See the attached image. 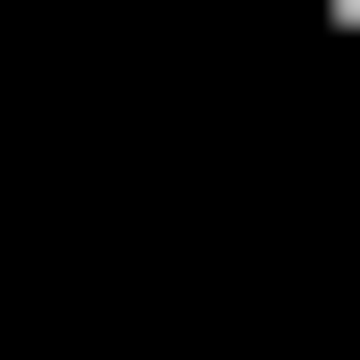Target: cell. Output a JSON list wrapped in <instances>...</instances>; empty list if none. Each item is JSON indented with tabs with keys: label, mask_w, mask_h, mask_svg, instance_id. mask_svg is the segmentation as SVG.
I'll return each instance as SVG.
<instances>
[{
	"label": "cell",
	"mask_w": 360,
	"mask_h": 360,
	"mask_svg": "<svg viewBox=\"0 0 360 360\" xmlns=\"http://www.w3.org/2000/svg\"><path fill=\"white\" fill-rule=\"evenodd\" d=\"M283 26H309V52H360V0H283Z\"/></svg>",
	"instance_id": "obj_1"
}]
</instances>
